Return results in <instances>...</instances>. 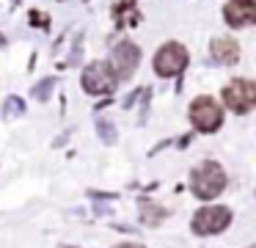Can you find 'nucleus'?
Listing matches in <instances>:
<instances>
[{
  "mask_svg": "<svg viewBox=\"0 0 256 248\" xmlns=\"http://www.w3.org/2000/svg\"><path fill=\"white\" fill-rule=\"evenodd\" d=\"M210 50H212V58L220 61V64H234V61L240 58V47H237V42H234V39H228V36L215 39Z\"/></svg>",
  "mask_w": 256,
  "mask_h": 248,
  "instance_id": "nucleus-9",
  "label": "nucleus"
},
{
  "mask_svg": "<svg viewBox=\"0 0 256 248\" xmlns=\"http://www.w3.org/2000/svg\"><path fill=\"white\" fill-rule=\"evenodd\" d=\"M116 248H144V245H135V242H124V245H116Z\"/></svg>",
  "mask_w": 256,
  "mask_h": 248,
  "instance_id": "nucleus-10",
  "label": "nucleus"
},
{
  "mask_svg": "<svg viewBox=\"0 0 256 248\" xmlns=\"http://www.w3.org/2000/svg\"><path fill=\"white\" fill-rule=\"evenodd\" d=\"M232 223V209L228 207H201L193 215V231L196 234H218Z\"/></svg>",
  "mask_w": 256,
  "mask_h": 248,
  "instance_id": "nucleus-5",
  "label": "nucleus"
},
{
  "mask_svg": "<svg viewBox=\"0 0 256 248\" xmlns=\"http://www.w3.org/2000/svg\"><path fill=\"white\" fill-rule=\"evenodd\" d=\"M223 102L234 113H248L256 108V83L254 80H234L223 88Z\"/></svg>",
  "mask_w": 256,
  "mask_h": 248,
  "instance_id": "nucleus-3",
  "label": "nucleus"
},
{
  "mask_svg": "<svg viewBox=\"0 0 256 248\" xmlns=\"http://www.w3.org/2000/svg\"><path fill=\"white\" fill-rule=\"evenodd\" d=\"M188 66V50L179 42H168L154 55V72L160 77H174Z\"/></svg>",
  "mask_w": 256,
  "mask_h": 248,
  "instance_id": "nucleus-4",
  "label": "nucleus"
},
{
  "mask_svg": "<svg viewBox=\"0 0 256 248\" xmlns=\"http://www.w3.org/2000/svg\"><path fill=\"white\" fill-rule=\"evenodd\" d=\"M138 61H140V50L132 42H122V44H116V50L110 55V69L116 72V77L127 80V77H132Z\"/></svg>",
  "mask_w": 256,
  "mask_h": 248,
  "instance_id": "nucleus-7",
  "label": "nucleus"
},
{
  "mask_svg": "<svg viewBox=\"0 0 256 248\" xmlns=\"http://www.w3.org/2000/svg\"><path fill=\"white\" fill-rule=\"evenodd\" d=\"M116 83H118L116 72L110 69V64H102V61L91 64L83 72V88L88 94H110L116 88Z\"/></svg>",
  "mask_w": 256,
  "mask_h": 248,
  "instance_id": "nucleus-6",
  "label": "nucleus"
},
{
  "mask_svg": "<svg viewBox=\"0 0 256 248\" xmlns=\"http://www.w3.org/2000/svg\"><path fill=\"white\" fill-rule=\"evenodd\" d=\"M223 17L232 28H245L256 22V0H228Z\"/></svg>",
  "mask_w": 256,
  "mask_h": 248,
  "instance_id": "nucleus-8",
  "label": "nucleus"
},
{
  "mask_svg": "<svg viewBox=\"0 0 256 248\" xmlns=\"http://www.w3.org/2000/svg\"><path fill=\"white\" fill-rule=\"evenodd\" d=\"M250 248H256V245H250Z\"/></svg>",
  "mask_w": 256,
  "mask_h": 248,
  "instance_id": "nucleus-11",
  "label": "nucleus"
},
{
  "mask_svg": "<svg viewBox=\"0 0 256 248\" xmlns=\"http://www.w3.org/2000/svg\"><path fill=\"white\" fill-rule=\"evenodd\" d=\"M190 187H193V193L198 198L210 201V198L220 196V190L226 187V174H223V168L218 163L204 160V163L190 174Z\"/></svg>",
  "mask_w": 256,
  "mask_h": 248,
  "instance_id": "nucleus-1",
  "label": "nucleus"
},
{
  "mask_svg": "<svg viewBox=\"0 0 256 248\" xmlns=\"http://www.w3.org/2000/svg\"><path fill=\"white\" fill-rule=\"evenodd\" d=\"M190 121L198 132H215L223 124V110L212 97H198L190 105Z\"/></svg>",
  "mask_w": 256,
  "mask_h": 248,
  "instance_id": "nucleus-2",
  "label": "nucleus"
}]
</instances>
